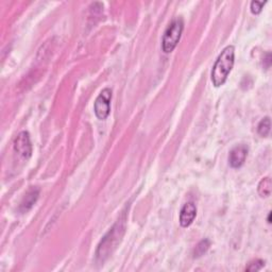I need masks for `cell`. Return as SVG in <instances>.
<instances>
[{
  "instance_id": "1",
  "label": "cell",
  "mask_w": 272,
  "mask_h": 272,
  "mask_svg": "<svg viewBox=\"0 0 272 272\" xmlns=\"http://www.w3.org/2000/svg\"><path fill=\"white\" fill-rule=\"evenodd\" d=\"M126 232V216L122 215L121 218L110 229V231L103 236L96 251V257L100 263H103L105 260L112 255L118 244L120 243L122 237Z\"/></svg>"
},
{
  "instance_id": "14",
  "label": "cell",
  "mask_w": 272,
  "mask_h": 272,
  "mask_svg": "<svg viewBox=\"0 0 272 272\" xmlns=\"http://www.w3.org/2000/svg\"><path fill=\"white\" fill-rule=\"evenodd\" d=\"M264 62H266V67L269 68L270 65H271V54L270 53H267V56H266V59L264 60Z\"/></svg>"
},
{
  "instance_id": "5",
  "label": "cell",
  "mask_w": 272,
  "mask_h": 272,
  "mask_svg": "<svg viewBox=\"0 0 272 272\" xmlns=\"http://www.w3.org/2000/svg\"><path fill=\"white\" fill-rule=\"evenodd\" d=\"M15 152L24 159H29L32 155V144L30 134L27 131H22L15 138L14 141Z\"/></svg>"
},
{
  "instance_id": "4",
  "label": "cell",
  "mask_w": 272,
  "mask_h": 272,
  "mask_svg": "<svg viewBox=\"0 0 272 272\" xmlns=\"http://www.w3.org/2000/svg\"><path fill=\"white\" fill-rule=\"evenodd\" d=\"M111 100L112 90L104 88L99 94V96L94 102V112L96 117L100 120H105L111 112Z\"/></svg>"
},
{
  "instance_id": "15",
  "label": "cell",
  "mask_w": 272,
  "mask_h": 272,
  "mask_svg": "<svg viewBox=\"0 0 272 272\" xmlns=\"http://www.w3.org/2000/svg\"><path fill=\"white\" fill-rule=\"evenodd\" d=\"M270 217H271V213H269V216H268V223H270V222H271Z\"/></svg>"
},
{
  "instance_id": "3",
  "label": "cell",
  "mask_w": 272,
  "mask_h": 272,
  "mask_svg": "<svg viewBox=\"0 0 272 272\" xmlns=\"http://www.w3.org/2000/svg\"><path fill=\"white\" fill-rule=\"evenodd\" d=\"M183 30H184V22L183 19L178 17L173 19L171 24L168 26L166 29L164 36H163L162 40V49L165 53L172 52L175 47L178 46Z\"/></svg>"
},
{
  "instance_id": "2",
  "label": "cell",
  "mask_w": 272,
  "mask_h": 272,
  "mask_svg": "<svg viewBox=\"0 0 272 272\" xmlns=\"http://www.w3.org/2000/svg\"><path fill=\"white\" fill-rule=\"evenodd\" d=\"M235 62V48L233 46H227L219 57L217 58L216 62L213 66L212 73V82L215 87H220L226 83L230 72L232 71Z\"/></svg>"
},
{
  "instance_id": "10",
  "label": "cell",
  "mask_w": 272,
  "mask_h": 272,
  "mask_svg": "<svg viewBox=\"0 0 272 272\" xmlns=\"http://www.w3.org/2000/svg\"><path fill=\"white\" fill-rule=\"evenodd\" d=\"M271 130V120L269 117L263 118L257 126V132L263 137H267Z\"/></svg>"
},
{
  "instance_id": "9",
  "label": "cell",
  "mask_w": 272,
  "mask_h": 272,
  "mask_svg": "<svg viewBox=\"0 0 272 272\" xmlns=\"http://www.w3.org/2000/svg\"><path fill=\"white\" fill-rule=\"evenodd\" d=\"M258 195H260L262 198H268V197L271 196L272 192V182L269 176H266V178L262 179V181L258 184Z\"/></svg>"
},
{
  "instance_id": "6",
  "label": "cell",
  "mask_w": 272,
  "mask_h": 272,
  "mask_svg": "<svg viewBox=\"0 0 272 272\" xmlns=\"http://www.w3.org/2000/svg\"><path fill=\"white\" fill-rule=\"evenodd\" d=\"M248 155V147L239 145L234 147L229 154V164L232 168H240L246 162Z\"/></svg>"
},
{
  "instance_id": "8",
  "label": "cell",
  "mask_w": 272,
  "mask_h": 272,
  "mask_svg": "<svg viewBox=\"0 0 272 272\" xmlns=\"http://www.w3.org/2000/svg\"><path fill=\"white\" fill-rule=\"evenodd\" d=\"M38 195H39V189L36 187H32L30 188L28 192L26 193L23 201L20 202V206L19 209L20 212H28V210L35 204V202L38 199Z\"/></svg>"
},
{
  "instance_id": "7",
  "label": "cell",
  "mask_w": 272,
  "mask_h": 272,
  "mask_svg": "<svg viewBox=\"0 0 272 272\" xmlns=\"http://www.w3.org/2000/svg\"><path fill=\"white\" fill-rule=\"evenodd\" d=\"M197 216V207L194 202H188L184 204L180 212V226L182 228H188L192 224Z\"/></svg>"
},
{
  "instance_id": "12",
  "label": "cell",
  "mask_w": 272,
  "mask_h": 272,
  "mask_svg": "<svg viewBox=\"0 0 272 272\" xmlns=\"http://www.w3.org/2000/svg\"><path fill=\"white\" fill-rule=\"evenodd\" d=\"M264 266H265V262L263 260H255L249 263V265L246 267V271H250V272L260 271L263 269Z\"/></svg>"
},
{
  "instance_id": "11",
  "label": "cell",
  "mask_w": 272,
  "mask_h": 272,
  "mask_svg": "<svg viewBox=\"0 0 272 272\" xmlns=\"http://www.w3.org/2000/svg\"><path fill=\"white\" fill-rule=\"evenodd\" d=\"M210 246V242L208 239H203L201 240L198 244H197L195 250H194V256L195 257H200L203 254L206 253V251L208 250Z\"/></svg>"
},
{
  "instance_id": "13",
  "label": "cell",
  "mask_w": 272,
  "mask_h": 272,
  "mask_svg": "<svg viewBox=\"0 0 272 272\" xmlns=\"http://www.w3.org/2000/svg\"><path fill=\"white\" fill-rule=\"evenodd\" d=\"M265 3H266V2H263V1H252V2H251V6H250L251 12H252L253 14H255V15L260 14V13L263 10V6H264Z\"/></svg>"
}]
</instances>
